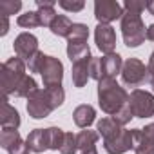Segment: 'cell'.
<instances>
[{"label":"cell","mask_w":154,"mask_h":154,"mask_svg":"<svg viewBox=\"0 0 154 154\" xmlns=\"http://www.w3.org/2000/svg\"><path fill=\"white\" fill-rule=\"evenodd\" d=\"M65 93L60 87H49V89H36L27 96V112L35 120H42L49 116L54 109H58L63 103Z\"/></svg>","instance_id":"6da1fadb"},{"label":"cell","mask_w":154,"mask_h":154,"mask_svg":"<svg viewBox=\"0 0 154 154\" xmlns=\"http://www.w3.org/2000/svg\"><path fill=\"white\" fill-rule=\"evenodd\" d=\"M98 103L103 112L114 116L129 105V94L116 80H102L98 82Z\"/></svg>","instance_id":"7a4b0ae2"},{"label":"cell","mask_w":154,"mask_h":154,"mask_svg":"<svg viewBox=\"0 0 154 154\" xmlns=\"http://www.w3.org/2000/svg\"><path fill=\"white\" fill-rule=\"evenodd\" d=\"M26 63L22 58L15 56L9 58L8 62L2 63L0 67V87H2V96H13L20 82L26 78Z\"/></svg>","instance_id":"3957f363"},{"label":"cell","mask_w":154,"mask_h":154,"mask_svg":"<svg viewBox=\"0 0 154 154\" xmlns=\"http://www.w3.org/2000/svg\"><path fill=\"white\" fill-rule=\"evenodd\" d=\"M122 35H123V42L129 47H138L143 44V40L147 38V29L145 24L141 22V17L136 13H129L123 11L122 17Z\"/></svg>","instance_id":"277c9868"},{"label":"cell","mask_w":154,"mask_h":154,"mask_svg":"<svg viewBox=\"0 0 154 154\" xmlns=\"http://www.w3.org/2000/svg\"><path fill=\"white\" fill-rule=\"evenodd\" d=\"M129 107L134 118H150L154 116V94L134 89L129 94Z\"/></svg>","instance_id":"5b68a950"},{"label":"cell","mask_w":154,"mask_h":154,"mask_svg":"<svg viewBox=\"0 0 154 154\" xmlns=\"http://www.w3.org/2000/svg\"><path fill=\"white\" fill-rule=\"evenodd\" d=\"M120 74H122V80L127 87H138L149 78V69L145 67V63L141 60L129 58L127 62H123Z\"/></svg>","instance_id":"8992f818"},{"label":"cell","mask_w":154,"mask_h":154,"mask_svg":"<svg viewBox=\"0 0 154 154\" xmlns=\"http://www.w3.org/2000/svg\"><path fill=\"white\" fill-rule=\"evenodd\" d=\"M40 74H42V82H44L45 89L60 87L62 85V78H63V65H62V62L58 58L45 56L44 65L40 69Z\"/></svg>","instance_id":"52a82bcc"},{"label":"cell","mask_w":154,"mask_h":154,"mask_svg":"<svg viewBox=\"0 0 154 154\" xmlns=\"http://www.w3.org/2000/svg\"><path fill=\"white\" fill-rule=\"evenodd\" d=\"M94 17L100 24H109V22L123 17V6L120 2H116V0H96Z\"/></svg>","instance_id":"ba28073f"},{"label":"cell","mask_w":154,"mask_h":154,"mask_svg":"<svg viewBox=\"0 0 154 154\" xmlns=\"http://www.w3.org/2000/svg\"><path fill=\"white\" fill-rule=\"evenodd\" d=\"M134 154H154V123L134 129Z\"/></svg>","instance_id":"9c48e42d"},{"label":"cell","mask_w":154,"mask_h":154,"mask_svg":"<svg viewBox=\"0 0 154 154\" xmlns=\"http://www.w3.org/2000/svg\"><path fill=\"white\" fill-rule=\"evenodd\" d=\"M13 47H15L17 56L27 62V60H31V58L38 53V40H36V36L31 35V33H22V35L17 36Z\"/></svg>","instance_id":"30bf717a"},{"label":"cell","mask_w":154,"mask_h":154,"mask_svg":"<svg viewBox=\"0 0 154 154\" xmlns=\"http://www.w3.org/2000/svg\"><path fill=\"white\" fill-rule=\"evenodd\" d=\"M94 40H96V45L102 53H105V54L114 53L116 33L109 24H98V27L94 29Z\"/></svg>","instance_id":"8fae6325"},{"label":"cell","mask_w":154,"mask_h":154,"mask_svg":"<svg viewBox=\"0 0 154 154\" xmlns=\"http://www.w3.org/2000/svg\"><path fill=\"white\" fill-rule=\"evenodd\" d=\"M103 149L109 154H123V152L134 149V134H132V131L123 129L116 138H112L109 141H103Z\"/></svg>","instance_id":"7c38bea8"},{"label":"cell","mask_w":154,"mask_h":154,"mask_svg":"<svg viewBox=\"0 0 154 154\" xmlns=\"http://www.w3.org/2000/svg\"><path fill=\"white\" fill-rule=\"evenodd\" d=\"M122 67H123V62L118 53L105 54L102 58V80H114L116 74L122 72Z\"/></svg>","instance_id":"4fadbf2b"},{"label":"cell","mask_w":154,"mask_h":154,"mask_svg":"<svg viewBox=\"0 0 154 154\" xmlns=\"http://www.w3.org/2000/svg\"><path fill=\"white\" fill-rule=\"evenodd\" d=\"M0 123L4 129H18L20 125V114L15 107L9 105L8 98L2 96V109H0Z\"/></svg>","instance_id":"5bb4252c"},{"label":"cell","mask_w":154,"mask_h":154,"mask_svg":"<svg viewBox=\"0 0 154 154\" xmlns=\"http://www.w3.org/2000/svg\"><path fill=\"white\" fill-rule=\"evenodd\" d=\"M98 132L94 131H82L76 134V141H78V150L82 154H98L96 150V141H98Z\"/></svg>","instance_id":"9a60e30c"},{"label":"cell","mask_w":154,"mask_h":154,"mask_svg":"<svg viewBox=\"0 0 154 154\" xmlns=\"http://www.w3.org/2000/svg\"><path fill=\"white\" fill-rule=\"evenodd\" d=\"M72 118H74V123L78 125V127L87 129V127L94 122V118H96V111H94V107H93V105L84 103V105H78V107L74 109Z\"/></svg>","instance_id":"2e32d148"},{"label":"cell","mask_w":154,"mask_h":154,"mask_svg":"<svg viewBox=\"0 0 154 154\" xmlns=\"http://www.w3.org/2000/svg\"><path fill=\"white\" fill-rule=\"evenodd\" d=\"M96 131H98V134L103 138V141H109V140L116 138V136L123 131V127H122L118 122H114L112 118H102V120L98 122V125H96Z\"/></svg>","instance_id":"e0dca14e"},{"label":"cell","mask_w":154,"mask_h":154,"mask_svg":"<svg viewBox=\"0 0 154 154\" xmlns=\"http://www.w3.org/2000/svg\"><path fill=\"white\" fill-rule=\"evenodd\" d=\"M67 56L72 63L91 58V49L87 42H67Z\"/></svg>","instance_id":"ac0fdd59"},{"label":"cell","mask_w":154,"mask_h":154,"mask_svg":"<svg viewBox=\"0 0 154 154\" xmlns=\"http://www.w3.org/2000/svg\"><path fill=\"white\" fill-rule=\"evenodd\" d=\"M91 60L93 58L72 63V84H74V87H84L87 84V80L91 78V72H89Z\"/></svg>","instance_id":"d6986e66"},{"label":"cell","mask_w":154,"mask_h":154,"mask_svg":"<svg viewBox=\"0 0 154 154\" xmlns=\"http://www.w3.org/2000/svg\"><path fill=\"white\" fill-rule=\"evenodd\" d=\"M26 143H27V147L31 149V152L40 154V152L47 150L49 145H47V134H45V129H35L33 132H29Z\"/></svg>","instance_id":"ffe728a7"},{"label":"cell","mask_w":154,"mask_h":154,"mask_svg":"<svg viewBox=\"0 0 154 154\" xmlns=\"http://www.w3.org/2000/svg\"><path fill=\"white\" fill-rule=\"evenodd\" d=\"M36 6H38V17L42 26H51L53 20L56 18L54 13V0H36Z\"/></svg>","instance_id":"44dd1931"},{"label":"cell","mask_w":154,"mask_h":154,"mask_svg":"<svg viewBox=\"0 0 154 154\" xmlns=\"http://www.w3.org/2000/svg\"><path fill=\"white\" fill-rule=\"evenodd\" d=\"M71 27H72V22H71L67 17H63V15H56V18H54L53 24L49 26V29H51L53 35H56V36H65V38L69 36Z\"/></svg>","instance_id":"7402d4cb"},{"label":"cell","mask_w":154,"mask_h":154,"mask_svg":"<svg viewBox=\"0 0 154 154\" xmlns=\"http://www.w3.org/2000/svg\"><path fill=\"white\" fill-rule=\"evenodd\" d=\"M45 134H47V145L51 150H60L62 145H63V140H65V132L58 127H49L45 129Z\"/></svg>","instance_id":"603a6c76"},{"label":"cell","mask_w":154,"mask_h":154,"mask_svg":"<svg viewBox=\"0 0 154 154\" xmlns=\"http://www.w3.org/2000/svg\"><path fill=\"white\" fill-rule=\"evenodd\" d=\"M38 87H36V82H35V78L33 76H26V78L20 82V85L17 87V91L13 93V96H17V98H27L31 93H35Z\"/></svg>","instance_id":"cb8c5ba5"},{"label":"cell","mask_w":154,"mask_h":154,"mask_svg":"<svg viewBox=\"0 0 154 154\" xmlns=\"http://www.w3.org/2000/svg\"><path fill=\"white\" fill-rule=\"evenodd\" d=\"M89 38V27L85 24H72L67 42H87Z\"/></svg>","instance_id":"d4e9b609"},{"label":"cell","mask_w":154,"mask_h":154,"mask_svg":"<svg viewBox=\"0 0 154 154\" xmlns=\"http://www.w3.org/2000/svg\"><path fill=\"white\" fill-rule=\"evenodd\" d=\"M17 24H18L20 27H26V29H33V27L42 26L40 17H38V11H27V13L20 15L18 20H17Z\"/></svg>","instance_id":"484cf974"},{"label":"cell","mask_w":154,"mask_h":154,"mask_svg":"<svg viewBox=\"0 0 154 154\" xmlns=\"http://www.w3.org/2000/svg\"><path fill=\"white\" fill-rule=\"evenodd\" d=\"M20 132L17 129H2V132H0V145H2L6 150L9 147H13L17 141H20Z\"/></svg>","instance_id":"4316f807"},{"label":"cell","mask_w":154,"mask_h":154,"mask_svg":"<svg viewBox=\"0 0 154 154\" xmlns=\"http://www.w3.org/2000/svg\"><path fill=\"white\" fill-rule=\"evenodd\" d=\"M20 8H22L20 0H2V2H0V17L15 15Z\"/></svg>","instance_id":"83f0119b"},{"label":"cell","mask_w":154,"mask_h":154,"mask_svg":"<svg viewBox=\"0 0 154 154\" xmlns=\"http://www.w3.org/2000/svg\"><path fill=\"white\" fill-rule=\"evenodd\" d=\"M78 150V141H76V136L71 134V132H65V140H63V145L60 149L62 154H76Z\"/></svg>","instance_id":"f1b7e54d"},{"label":"cell","mask_w":154,"mask_h":154,"mask_svg":"<svg viewBox=\"0 0 154 154\" xmlns=\"http://www.w3.org/2000/svg\"><path fill=\"white\" fill-rule=\"evenodd\" d=\"M44 60H45V54L44 53H36L31 60H27V69H29V72H40V69H42V65H44Z\"/></svg>","instance_id":"f546056e"},{"label":"cell","mask_w":154,"mask_h":154,"mask_svg":"<svg viewBox=\"0 0 154 154\" xmlns=\"http://www.w3.org/2000/svg\"><path fill=\"white\" fill-rule=\"evenodd\" d=\"M143 9H147V4L145 2H136V0H127L123 4V11H129V13H136L140 15Z\"/></svg>","instance_id":"4dcf8cb0"},{"label":"cell","mask_w":154,"mask_h":154,"mask_svg":"<svg viewBox=\"0 0 154 154\" xmlns=\"http://www.w3.org/2000/svg\"><path fill=\"white\" fill-rule=\"evenodd\" d=\"M60 8H63V9H67V11H72V13H76V11H82L84 9V2L82 0H78V2H71V0H60Z\"/></svg>","instance_id":"1f68e13d"},{"label":"cell","mask_w":154,"mask_h":154,"mask_svg":"<svg viewBox=\"0 0 154 154\" xmlns=\"http://www.w3.org/2000/svg\"><path fill=\"white\" fill-rule=\"evenodd\" d=\"M8 152H9V154H29V152H31V149L27 147V143H26V141H22V140H20V141H17L13 147H9V149H8Z\"/></svg>","instance_id":"d6a6232c"},{"label":"cell","mask_w":154,"mask_h":154,"mask_svg":"<svg viewBox=\"0 0 154 154\" xmlns=\"http://www.w3.org/2000/svg\"><path fill=\"white\" fill-rule=\"evenodd\" d=\"M9 17H0V35H8V31H9V20H8Z\"/></svg>","instance_id":"836d02e7"},{"label":"cell","mask_w":154,"mask_h":154,"mask_svg":"<svg viewBox=\"0 0 154 154\" xmlns=\"http://www.w3.org/2000/svg\"><path fill=\"white\" fill-rule=\"evenodd\" d=\"M147 69H149V78L154 80V53H152L150 58H149V65H147Z\"/></svg>","instance_id":"e575fe53"},{"label":"cell","mask_w":154,"mask_h":154,"mask_svg":"<svg viewBox=\"0 0 154 154\" xmlns=\"http://www.w3.org/2000/svg\"><path fill=\"white\" fill-rule=\"evenodd\" d=\"M147 38L154 42V24H150V26L147 27Z\"/></svg>","instance_id":"d590c367"},{"label":"cell","mask_w":154,"mask_h":154,"mask_svg":"<svg viewBox=\"0 0 154 154\" xmlns=\"http://www.w3.org/2000/svg\"><path fill=\"white\" fill-rule=\"evenodd\" d=\"M147 9H149L150 15H154V2H149V4H147Z\"/></svg>","instance_id":"8d00e7d4"},{"label":"cell","mask_w":154,"mask_h":154,"mask_svg":"<svg viewBox=\"0 0 154 154\" xmlns=\"http://www.w3.org/2000/svg\"><path fill=\"white\" fill-rule=\"evenodd\" d=\"M150 85H152V91H154V80H150Z\"/></svg>","instance_id":"74e56055"}]
</instances>
